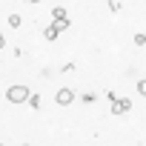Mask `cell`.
Returning <instances> with one entry per match:
<instances>
[{
	"instance_id": "6da1fadb",
	"label": "cell",
	"mask_w": 146,
	"mask_h": 146,
	"mask_svg": "<svg viewBox=\"0 0 146 146\" xmlns=\"http://www.w3.org/2000/svg\"><path fill=\"white\" fill-rule=\"evenodd\" d=\"M29 95H32V89L23 86V83H15V86L6 89V100H9V103H26Z\"/></svg>"
},
{
	"instance_id": "7a4b0ae2",
	"label": "cell",
	"mask_w": 146,
	"mask_h": 146,
	"mask_svg": "<svg viewBox=\"0 0 146 146\" xmlns=\"http://www.w3.org/2000/svg\"><path fill=\"white\" fill-rule=\"evenodd\" d=\"M72 100H75V92H72V89H57L54 92V103L57 106H69Z\"/></svg>"
},
{
	"instance_id": "3957f363",
	"label": "cell",
	"mask_w": 146,
	"mask_h": 146,
	"mask_svg": "<svg viewBox=\"0 0 146 146\" xmlns=\"http://www.w3.org/2000/svg\"><path fill=\"white\" fill-rule=\"evenodd\" d=\"M126 112H132V100L129 98H117L112 103V115H126Z\"/></svg>"
},
{
	"instance_id": "277c9868",
	"label": "cell",
	"mask_w": 146,
	"mask_h": 146,
	"mask_svg": "<svg viewBox=\"0 0 146 146\" xmlns=\"http://www.w3.org/2000/svg\"><path fill=\"white\" fill-rule=\"evenodd\" d=\"M52 17H54V23L66 20V9H63V6H54V9H52Z\"/></svg>"
},
{
	"instance_id": "5b68a950",
	"label": "cell",
	"mask_w": 146,
	"mask_h": 146,
	"mask_svg": "<svg viewBox=\"0 0 146 146\" xmlns=\"http://www.w3.org/2000/svg\"><path fill=\"white\" fill-rule=\"evenodd\" d=\"M57 35H60V32H57V26H54V23H52V26H46V32H43V37H46L49 43H52V40L57 37Z\"/></svg>"
},
{
	"instance_id": "8992f818",
	"label": "cell",
	"mask_w": 146,
	"mask_h": 146,
	"mask_svg": "<svg viewBox=\"0 0 146 146\" xmlns=\"http://www.w3.org/2000/svg\"><path fill=\"white\" fill-rule=\"evenodd\" d=\"M26 103H29V106H32V109H40V95H35V92H32V95H29V100H26Z\"/></svg>"
},
{
	"instance_id": "52a82bcc",
	"label": "cell",
	"mask_w": 146,
	"mask_h": 146,
	"mask_svg": "<svg viewBox=\"0 0 146 146\" xmlns=\"http://www.w3.org/2000/svg\"><path fill=\"white\" fill-rule=\"evenodd\" d=\"M20 23H23V20H20V15H15V12H12V15H9V26H12V29H17Z\"/></svg>"
},
{
	"instance_id": "ba28073f",
	"label": "cell",
	"mask_w": 146,
	"mask_h": 146,
	"mask_svg": "<svg viewBox=\"0 0 146 146\" xmlns=\"http://www.w3.org/2000/svg\"><path fill=\"white\" fill-rule=\"evenodd\" d=\"M54 26H57V32H66L72 23H69V17H66V20H60V23H54Z\"/></svg>"
},
{
	"instance_id": "9c48e42d",
	"label": "cell",
	"mask_w": 146,
	"mask_h": 146,
	"mask_svg": "<svg viewBox=\"0 0 146 146\" xmlns=\"http://www.w3.org/2000/svg\"><path fill=\"white\" fill-rule=\"evenodd\" d=\"M146 43V35H135V46H143Z\"/></svg>"
},
{
	"instance_id": "30bf717a",
	"label": "cell",
	"mask_w": 146,
	"mask_h": 146,
	"mask_svg": "<svg viewBox=\"0 0 146 146\" xmlns=\"http://www.w3.org/2000/svg\"><path fill=\"white\" fill-rule=\"evenodd\" d=\"M137 92H140V95L146 98V80H137Z\"/></svg>"
},
{
	"instance_id": "8fae6325",
	"label": "cell",
	"mask_w": 146,
	"mask_h": 146,
	"mask_svg": "<svg viewBox=\"0 0 146 146\" xmlns=\"http://www.w3.org/2000/svg\"><path fill=\"white\" fill-rule=\"evenodd\" d=\"M3 46H6V40H3V35H0V49H3Z\"/></svg>"
},
{
	"instance_id": "7c38bea8",
	"label": "cell",
	"mask_w": 146,
	"mask_h": 146,
	"mask_svg": "<svg viewBox=\"0 0 146 146\" xmlns=\"http://www.w3.org/2000/svg\"><path fill=\"white\" fill-rule=\"evenodd\" d=\"M0 146H3V143H0Z\"/></svg>"
},
{
	"instance_id": "4fadbf2b",
	"label": "cell",
	"mask_w": 146,
	"mask_h": 146,
	"mask_svg": "<svg viewBox=\"0 0 146 146\" xmlns=\"http://www.w3.org/2000/svg\"><path fill=\"white\" fill-rule=\"evenodd\" d=\"M26 146H29V143H26Z\"/></svg>"
}]
</instances>
